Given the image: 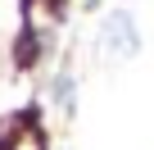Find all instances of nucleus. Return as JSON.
Wrapping results in <instances>:
<instances>
[{
	"label": "nucleus",
	"instance_id": "nucleus-1",
	"mask_svg": "<svg viewBox=\"0 0 154 150\" xmlns=\"http://www.w3.org/2000/svg\"><path fill=\"white\" fill-rule=\"evenodd\" d=\"M100 46H104V55H113V59H131V55L140 50V27H136V18H131L127 9H113V14L104 18V27H100Z\"/></svg>",
	"mask_w": 154,
	"mask_h": 150
},
{
	"label": "nucleus",
	"instance_id": "nucleus-2",
	"mask_svg": "<svg viewBox=\"0 0 154 150\" xmlns=\"http://www.w3.org/2000/svg\"><path fill=\"white\" fill-rule=\"evenodd\" d=\"M72 96H77V87H72V78H68V73H59V78H54V105L72 114Z\"/></svg>",
	"mask_w": 154,
	"mask_h": 150
}]
</instances>
